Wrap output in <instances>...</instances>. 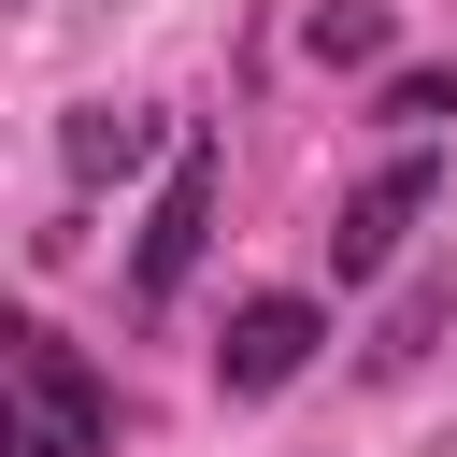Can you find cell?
Here are the masks:
<instances>
[{
	"label": "cell",
	"mask_w": 457,
	"mask_h": 457,
	"mask_svg": "<svg viewBox=\"0 0 457 457\" xmlns=\"http://www.w3.org/2000/svg\"><path fill=\"white\" fill-rule=\"evenodd\" d=\"M0 386H14V443H0V457H100V443H114V400L86 386V357H71L57 328H14Z\"/></svg>",
	"instance_id": "obj_1"
},
{
	"label": "cell",
	"mask_w": 457,
	"mask_h": 457,
	"mask_svg": "<svg viewBox=\"0 0 457 457\" xmlns=\"http://www.w3.org/2000/svg\"><path fill=\"white\" fill-rule=\"evenodd\" d=\"M200 228H214V143H171V186H157V228H143V257H129V300L157 314L186 271H200Z\"/></svg>",
	"instance_id": "obj_2"
},
{
	"label": "cell",
	"mask_w": 457,
	"mask_h": 457,
	"mask_svg": "<svg viewBox=\"0 0 457 457\" xmlns=\"http://www.w3.org/2000/svg\"><path fill=\"white\" fill-rule=\"evenodd\" d=\"M428 186H443V171H428V143H400V157H386V171H371V186L343 200V228H328V257H343V286H357V271H386V257L414 243V214H428Z\"/></svg>",
	"instance_id": "obj_3"
},
{
	"label": "cell",
	"mask_w": 457,
	"mask_h": 457,
	"mask_svg": "<svg viewBox=\"0 0 457 457\" xmlns=\"http://www.w3.org/2000/svg\"><path fill=\"white\" fill-rule=\"evenodd\" d=\"M328 328H314V300H243L228 314V343H214V386L228 400H271V386H300V357H314Z\"/></svg>",
	"instance_id": "obj_4"
},
{
	"label": "cell",
	"mask_w": 457,
	"mask_h": 457,
	"mask_svg": "<svg viewBox=\"0 0 457 457\" xmlns=\"http://www.w3.org/2000/svg\"><path fill=\"white\" fill-rule=\"evenodd\" d=\"M143 143H157V114H114V100H100V114H71V171H86V186H100V171H129Z\"/></svg>",
	"instance_id": "obj_5"
},
{
	"label": "cell",
	"mask_w": 457,
	"mask_h": 457,
	"mask_svg": "<svg viewBox=\"0 0 457 457\" xmlns=\"http://www.w3.org/2000/svg\"><path fill=\"white\" fill-rule=\"evenodd\" d=\"M314 57H386V0H314Z\"/></svg>",
	"instance_id": "obj_6"
},
{
	"label": "cell",
	"mask_w": 457,
	"mask_h": 457,
	"mask_svg": "<svg viewBox=\"0 0 457 457\" xmlns=\"http://www.w3.org/2000/svg\"><path fill=\"white\" fill-rule=\"evenodd\" d=\"M386 114H400V129H443V114H457V71H400Z\"/></svg>",
	"instance_id": "obj_7"
}]
</instances>
